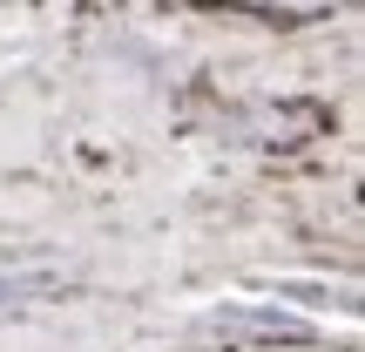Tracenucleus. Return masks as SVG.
<instances>
[{"mask_svg": "<svg viewBox=\"0 0 365 352\" xmlns=\"http://www.w3.org/2000/svg\"><path fill=\"white\" fill-rule=\"evenodd\" d=\"M48 291H61V271H14V278H0V305H27V298H48Z\"/></svg>", "mask_w": 365, "mask_h": 352, "instance_id": "nucleus-2", "label": "nucleus"}, {"mask_svg": "<svg viewBox=\"0 0 365 352\" xmlns=\"http://www.w3.org/2000/svg\"><path fill=\"white\" fill-rule=\"evenodd\" d=\"M210 326L217 332H244V339H291V346L318 339L312 318H291V312H277V305H223V312H210Z\"/></svg>", "mask_w": 365, "mask_h": 352, "instance_id": "nucleus-1", "label": "nucleus"}]
</instances>
